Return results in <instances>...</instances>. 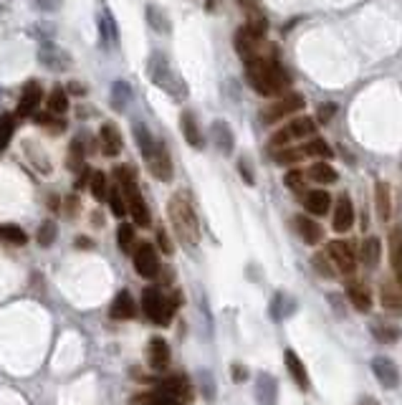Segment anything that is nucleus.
Instances as JSON below:
<instances>
[{"mask_svg":"<svg viewBox=\"0 0 402 405\" xmlns=\"http://www.w3.org/2000/svg\"><path fill=\"white\" fill-rule=\"evenodd\" d=\"M243 66H246V79L251 89L259 92L261 97L278 99L288 89V74L273 53H256V56L246 58Z\"/></svg>","mask_w":402,"mask_h":405,"instance_id":"f257e3e1","label":"nucleus"},{"mask_svg":"<svg viewBox=\"0 0 402 405\" xmlns=\"http://www.w3.org/2000/svg\"><path fill=\"white\" fill-rule=\"evenodd\" d=\"M167 213H170V220H173V228L180 241L185 246H197V241H200V223H197L195 208H192L190 198L185 193L173 195L170 202H167Z\"/></svg>","mask_w":402,"mask_h":405,"instance_id":"f03ea898","label":"nucleus"},{"mask_svg":"<svg viewBox=\"0 0 402 405\" xmlns=\"http://www.w3.org/2000/svg\"><path fill=\"white\" fill-rule=\"evenodd\" d=\"M114 178L116 183H119V190L126 200V213L132 215L134 226L147 228L152 218H150V208H147V202H144L142 198V190H139L137 185V173H134L129 165H119V168L114 170Z\"/></svg>","mask_w":402,"mask_h":405,"instance_id":"7ed1b4c3","label":"nucleus"},{"mask_svg":"<svg viewBox=\"0 0 402 405\" xmlns=\"http://www.w3.org/2000/svg\"><path fill=\"white\" fill-rule=\"evenodd\" d=\"M147 74L150 79L155 81L157 87L165 89L167 94H173L175 99H183L185 97V84L173 69H170V61H167L165 53L155 51L150 58H147Z\"/></svg>","mask_w":402,"mask_h":405,"instance_id":"20e7f679","label":"nucleus"},{"mask_svg":"<svg viewBox=\"0 0 402 405\" xmlns=\"http://www.w3.org/2000/svg\"><path fill=\"white\" fill-rule=\"evenodd\" d=\"M142 309L150 322L160 324V327H167V324L173 322L175 299H167L160 286H147V289L142 291Z\"/></svg>","mask_w":402,"mask_h":405,"instance_id":"39448f33","label":"nucleus"},{"mask_svg":"<svg viewBox=\"0 0 402 405\" xmlns=\"http://www.w3.org/2000/svg\"><path fill=\"white\" fill-rule=\"evenodd\" d=\"M314 132H316V122L311 119V117H296V119H291L286 127H281L268 139V147H271V152L281 150V147H288L291 142H296V139L311 137Z\"/></svg>","mask_w":402,"mask_h":405,"instance_id":"423d86ee","label":"nucleus"},{"mask_svg":"<svg viewBox=\"0 0 402 405\" xmlns=\"http://www.w3.org/2000/svg\"><path fill=\"white\" fill-rule=\"evenodd\" d=\"M304 97L301 94H286V97H278L276 102H271L268 107L261 109V122L264 124H276V122L286 119L288 114H296L299 109H304Z\"/></svg>","mask_w":402,"mask_h":405,"instance_id":"0eeeda50","label":"nucleus"},{"mask_svg":"<svg viewBox=\"0 0 402 405\" xmlns=\"http://www.w3.org/2000/svg\"><path fill=\"white\" fill-rule=\"evenodd\" d=\"M142 157L144 162H147L150 173L155 175L157 180H162V183H170V180H173V160H170V152H167L162 139H157L155 145H152V150L144 152Z\"/></svg>","mask_w":402,"mask_h":405,"instance_id":"6e6552de","label":"nucleus"},{"mask_svg":"<svg viewBox=\"0 0 402 405\" xmlns=\"http://www.w3.org/2000/svg\"><path fill=\"white\" fill-rule=\"evenodd\" d=\"M327 259L339 274H352L357 269V251L349 241H332L327 243Z\"/></svg>","mask_w":402,"mask_h":405,"instance_id":"1a4fd4ad","label":"nucleus"},{"mask_svg":"<svg viewBox=\"0 0 402 405\" xmlns=\"http://www.w3.org/2000/svg\"><path fill=\"white\" fill-rule=\"evenodd\" d=\"M134 269L144 279H155L160 274V256H157V249L152 243L144 241L134 249Z\"/></svg>","mask_w":402,"mask_h":405,"instance_id":"9d476101","label":"nucleus"},{"mask_svg":"<svg viewBox=\"0 0 402 405\" xmlns=\"http://www.w3.org/2000/svg\"><path fill=\"white\" fill-rule=\"evenodd\" d=\"M40 102H43V89L36 79L26 81L21 99H18V109H16V119H26V117H36Z\"/></svg>","mask_w":402,"mask_h":405,"instance_id":"9b49d317","label":"nucleus"},{"mask_svg":"<svg viewBox=\"0 0 402 405\" xmlns=\"http://www.w3.org/2000/svg\"><path fill=\"white\" fill-rule=\"evenodd\" d=\"M38 61L40 66H46V69L51 71H66L71 66V56L63 48H58L56 43H51V40H46L43 46L38 48Z\"/></svg>","mask_w":402,"mask_h":405,"instance_id":"f8f14e48","label":"nucleus"},{"mask_svg":"<svg viewBox=\"0 0 402 405\" xmlns=\"http://www.w3.org/2000/svg\"><path fill=\"white\" fill-rule=\"evenodd\" d=\"M372 372L374 377L382 382V388L392 390L400 385V370H397V364L392 362L390 357H385V355H377V357L372 360Z\"/></svg>","mask_w":402,"mask_h":405,"instance_id":"ddd939ff","label":"nucleus"},{"mask_svg":"<svg viewBox=\"0 0 402 405\" xmlns=\"http://www.w3.org/2000/svg\"><path fill=\"white\" fill-rule=\"evenodd\" d=\"M99 40H102L104 48H116L119 46V26H116L114 16H112L109 8H102L99 11Z\"/></svg>","mask_w":402,"mask_h":405,"instance_id":"4468645a","label":"nucleus"},{"mask_svg":"<svg viewBox=\"0 0 402 405\" xmlns=\"http://www.w3.org/2000/svg\"><path fill=\"white\" fill-rule=\"evenodd\" d=\"M99 147H102V152L107 157H116L121 152V147H124V139H121V132H119V127H116L114 122H107V124H102V129H99Z\"/></svg>","mask_w":402,"mask_h":405,"instance_id":"2eb2a0df","label":"nucleus"},{"mask_svg":"<svg viewBox=\"0 0 402 405\" xmlns=\"http://www.w3.org/2000/svg\"><path fill=\"white\" fill-rule=\"evenodd\" d=\"M332 226L337 233H347L352 226H354V208H352L349 195L337 198V205H334V215H332Z\"/></svg>","mask_w":402,"mask_h":405,"instance_id":"dca6fc26","label":"nucleus"},{"mask_svg":"<svg viewBox=\"0 0 402 405\" xmlns=\"http://www.w3.org/2000/svg\"><path fill=\"white\" fill-rule=\"evenodd\" d=\"M347 299L357 312L367 314L372 309V291L364 281H349L347 284Z\"/></svg>","mask_w":402,"mask_h":405,"instance_id":"f3484780","label":"nucleus"},{"mask_svg":"<svg viewBox=\"0 0 402 405\" xmlns=\"http://www.w3.org/2000/svg\"><path fill=\"white\" fill-rule=\"evenodd\" d=\"M160 393L170 395V398H178V400H190L192 398V385L185 375H170L165 380H160Z\"/></svg>","mask_w":402,"mask_h":405,"instance_id":"a211bd4d","label":"nucleus"},{"mask_svg":"<svg viewBox=\"0 0 402 405\" xmlns=\"http://www.w3.org/2000/svg\"><path fill=\"white\" fill-rule=\"evenodd\" d=\"M147 362H150L152 370L162 372L170 367V345H167L162 337H152L150 347H147Z\"/></svg>","mask_w":402,"mask_h":405,"instance_id":"6ab92c4d","label":"nucleus"},{"mask_svg":"<svg viewBox=\"0 0 402 405\" xmlns=\"http://www.w3.org/2000/svg\"><path fill=\"white\" fill-rule=\"evenodd\" d=\"M256 400L261 405H276L278 403V382L268 372H261L256 377Z\"/></svg>","mask_w":402,"mask_h":405,"instance_id":"aec40b11","label":"nucleus"},{"mask_svg":"<svg viewBox=\"0 0 402 405\" xmlns=\"http://www.w3.org/2000/svg\"><path fill=\"white\" fill-rule=\"evenodd\" d=\"M283 362H286V370H288V375L293 377V382H296L301 390H309L311 388L309 372H306V367H304V362H301L299 355L293 352V350H286V352H283Z\"/></svg>","mask_w":402,"mask_h":405,"instance_id":"412c9836","label":"nucleus"},{"mask_svg":"<svg viewBox=\"0 0 402 405\" xmlns=\"http://www.w3.org/2000/svg\"><path fill=\"white\" fill-rule=\"evenodd\" d=\"M180 127H183V134H185V139H188V145L195 147V150H202L205 137H202V129H200V124H197V117L192 114V112H183V117H180Z\"/></svg>","mask_w":402,"mask_h":405,"instance_id":"4be33fe9","label":"nucleus"},{"mask_svg":"<svg viewBox=\"0 0 402 405\" xmlns=\"http://www.w3.org/2000/svg\"><path fill=\"white\" fill-rule=\"evenodd\" d=\"M293 226H296V233H299V236L304 238V243H309V246H316V243H322L324 231H322V226H319V223H316L314 218H309V215H296Z\"/></svg>","mask_w":402,"mask_h":405,"instance_id":"5701e85b","label":"nucleus"},{"mask_svg":"<svg viewBox=\"0 0 402 405\" xmlns=\"http://www.w3.org/2000/svg\"><path fill=\"white\" fill-rule=\"evenodd\" d=\"M304 208L309 210L311 215H324L332 208V195L322 188H314V190L304 193Z\"/></svg>","mask_w":402,"mask_h":405,"instance_id":"b1692460","label":"nucleus"},{"mask_svg":"<svg viewBox=\"0 0 402 405\" xmlns=\"http://www.w3.org/2000/svg\"><path fill=\"white\" fill-rule=\"evenodd\" d=\"M379 301L390 314H402V286L400 284L385 281L379 289Z\"/></svg>","mask_w":402,"mask_h":405,"instance_id":"393cba45","label":"nucleus"},{"mask_svg":"<svg viewBox=\"0 0 402 405\" xmlns=\"http://www.w3.org/2000/svg\"><path fill=\"white\" fill-rule=\"evenodd\" d=\"M134 314H137V307H134L132 294H129V291H119V294L114 296V301H112L109 317L112 319H132Z\"/></svg>","mask_w":402,"mask_h":405,"instance_id":"a878e982","label":"nucleus"},{"mask_svg":"<svg viewBox=\"0 0 402 405\" xmlns=\"http://www.w3.org/2000/svg\"><path fill=\"white\" fill-rule=\"evenodd\" d=\"M374 208H377V215L382 220H390L392 215V193L390 185L379 180L377 185H374Z\"/></svg>","mask_w":402,"mask_h":405,"instance_id":"bb28decb","label":"nucleus"},{"mask_svg":"<svg viewBox=\"0 0 402 405\" xmlns=\"http://www.w3.org/2000/svg\"><path fill=\"white\" fill-rule=\"evenodd\" d=\"M390 264L395 271L397 284L402 286V228L390 233Z\"/></svg>","mask_w":402,"mask_h":405,"instance_id":"cd10ccee","label":"nucleus"},{"mask_svg":"<svg viewBox=\"0 0 402 405\" xmlns=\"http://www.w3.org/2000/svg\"><path fill=\"white\" fill-rule=\"evenodd\" d=\"M210 134H213V142H215V147H218L220 152H225V155H230V152H233V132H230V127L225 124L223 119L213 122Z\"/></svg>","mask_w":402,"mask_h":405,"instance_id":"c85d7f7f","label":"nucleus"},{"mask_svg":"<svg viewBox=\"0 0 402 405\" xmlns=\"http://www.w3.org/2000/svg\"><path fill=\"white\" fill-rule=\"evenodd\" d=\"M306 175H309V180L319 183V185H332V183H337V170L324 160H316L314 165L306 170Z\"/></svg>","mask_w":402,"mask_h":405,"instance_id":"c756f323","label":"nucleus"},{"mask_svg":"<svg viewBox=\"0 0 402 405\" xmlns=\"http://www.w3.org/2000/svg\"><path fill=\"white\" fill-rule=\"evenodd\" d=\"M66 168L81 173L87 168V147H84V137H76L69 147V157H66Z\"/></svg>","mask_w":402,"mask_h":405,"instance_id":"7c9ffc66","label":"nucleus"},{"mask_svg":"<svg viewBox=\"0 0 402 405\" xmlns=\"http://www.w3.org/2000/svg\"><path fill=\"white\" fill-rule=\"evenodd\" d=\"M112 107H114L116 112H124L126 109V104L132 102V97H134V92H132V87L126 84L124 79H119V81H114L112 84Z\"/></svg>","mask_w":402,"mask_h":405,"instance_id":"2f4dec72","label":"nucleus"},{"mask_svg":"<svg viewBox=\"0 0 402 405\" xmlns=\"http://www.w3.org/2000/svg\"><path fill=\"white\" fill-rule=\"evenodd\" d=\"M379 256H382V246H379V238L369 236L362 241V249H359V259L367 269H374L379 264Z\"/></svg>","mask_w":402,"mask_h":405,"instance_id":"473e14b6","label":"nucleus"},{"mask_svg":"<svg viewBox=\"0 0 402 405\" xmlns=\"http://www.w3.org/2000/svg\"><path fill=\"white\" fill-rule=\"evenodd\" d=\"M46 109L51 112L53 117H61V114H66V112H69V94H66V89L56 87L51 94H48Z\"/></svg>","mask_w":402,"mask_h":405,"instance_id":"72a5a7b5","label":"nucleus"},{"mask_svg":"<svg viewBox=\"0 0 402 405\" xmlns=\"http://www.w3.org/2000/svg\"><path fill=\"white\" fill-rule=\"evenodd\" d=\"M296 309V301L288 299L283 291H278L276 296H273V301H271V319H276V322H281L283 317H288V314Z\"/></svg>","mask_w":402,"mask_h":405,"instance_id":"f704fd0d","label":"nucleus"},{"mask_svg":"<svg viewBox=\"0 0 402 405\" xmlns=\"http://www.w3.org/2000/svg\"><path fill=\"white\" fill-rule=\"evenodd\" d=\"M144 18H147V23H150L157 33H170V18H167V13L162 11L160 6H147Z\"/></svg>","mask_w":402,"mask_h":405,"instance_id":"c9c22d12","label":"nucleus"},{"mask_svg":"<svg viewBox=\"0 0 402 405\" xmlns=\"http://www.w3.org/2000/svg\"><path fill=\"white\" fill-rule=\"evenodd\" d=\"M372 337L382 345H392L402 337V332L397 330L395 324H387V322H374L372 324Z\"/></svg>","mask_w":402,"mask_h":405,"instance_id":"e433bc0d","label":"nucleus"},{"mask_svg":"<svg viewBox=\"0 0 402 405\" xmlns=\"http://www.w3.org/2000/svg\"><path fill=\"white\" fill-rule=\"evenodd\" d=\"M304 155L306 157H319V160H329L332 157V147L327 145V139L322 137H311L309 142H304Z\"/></svg>","mask_w":402,"mask_h":405,"instance_id":"4c0bfd02","label":"nucleus"},{"mask_svg":"<svg viewBox=\"0 0 402 405\" xmlns=\"http://www.w3.org/2000/svg\"><path fill=\"white\" fill-rule=\"evenodd\" d=\"M0 238L6 243H13V246H26V241H28L26 231L21 226H16V223H3L0 226Z\"/></svg>","mask_w":402,"mask_h":405,"instance_id":"58836bf2","label":"nucleus"},{"mask_svg":"<svg viewBox=\"0 0 402 405\" xmlns=\"http://www.w3.org/2000/svg\"><path fill=\"white\" fill-rule=\"evenodd\" d=\"M304 147H281V150H273V160L278 165H296V162L304 160Z\"/></svg>","mask_w":402,"mask_h":405,"instance_id":"ea45409f","label":"nucleus"},{"mask_svg":"<svg viewBox=\"0 0 402 405\" xmlns=\"http://www.w3.org/2000/svg\"><path fill=\"white\" fill-rule=\"evenodd\" d=\"M13 134H16V114H3L0 117V152L11 145Z\"/></svg>","mask_w":402,"mask_h":405,"instance_id":"a19ab883","label":"nucleus"},{"mask_svg":"<svg viewBox=\"0 0 402 405\" xmlns=\"http://www.w3.org/2000/svg\"><path fill=\"white\" fill-rule=\"evenodd\" d=\"M139 405H185L183 400L170 398V395L160 393V390H152V393H144L142 398H137Z\"/></svg>","mask_w":402,"mask_h":405,"instance_id":"79ce46f5","label":"nucleus"},{"mask_svg":"<svg viewBox=\"0 0 402 405\" xmlns=\"http://www.w3.org/2000/svg\"><path fill=\"white\" fill-rule=\"evenodd\" d=\"M134 223H121L119 228H116V243H119V249L124 251H132V246H134Z\"/></svg>","mask_w":402,"mask_h":405,"instance_id":"37998d69","label":"nucleus"},{"mask_svg":"<svg viewBox=\"0 0 402 405\" xmlns=\"http://www.w3.org/2000/svg\"><path fill=\"white\" fill-rule=\"evenodd\" d=\"M134 139H137L139 152H142V155H144V152H150V150H152V145H155V142H157V139L152 137L150 129L144 127V124H139V122H137V124H134Z\"/></svg>","mask_w":402,"mask_h":405,"instance_id":"c03bdc74","label":"nucleus"},{"mask_svg":"<svg viewBox=\"0 0 402 405\" xmlns=\"http://www.w3.org/2000/svg\"><path fill=\"white\" fill-rule=\"evenodd\" d=\"M107 200H109V205H112V213H114L116 218H124V215H126V200H124V195H121L119 185L109 188V195H107Z\"/></svg>","mask_w":402,"mask_h":405,"instance_id":"a18cd8bd","label":"nucleus"},{"mask_svg":"<svg viewBox=\"0 0 402 405\" xmlns=\"http://www.w3.org/2000/svg\"><path fill=\"white\" fill-rule=\"evenodd\" d=\"M89 188H92V195L97 198L99 202H104V200H107V195H109V188H107V175H104V173H94Z\"/></svg>","mask_w":402,"mask_h":405,"instance_id":"49530a36","label":"nucleus"},{"mask_svg":"<svg viewBox=\"0 0 402 405\" xmlns=\"http://www.w3.org/2000/svg\"><path fill=\"white\" fill-rule=\"evenodd\" d=\"M56 236H58V228H56V223L53 220H48V223H40V228H38V233H36V241L46 249V246H51L53 241H56Z\"/></svg>","mask_w":402,"mask_h":405,"instance_id":"de8ad7c7","label":"nucleus"},{"mask_svg":"<svg viewBox=\"0 0 402 405\" xmlns=\"http://www.w3.org/2000/svg\"><path fill=\"white\" fill-rule=\"evenodd\" d=\"M283 183H286V188L291 193H296V195L304 198V173H301V170H288L286 178H283Z\"/></svg>","mask_w":402,"mask_h":405,"instance_id":"09e8293b","label":"nucleus"},{"mask_svg":"<svg viewBox=\"0 0 402 405\" xmlns=\"http://www.w3.org/2000/svg\"><path fill=\"white\" fill-rule=\"evenodd\" d=\"M311 264L316 266V271L322 274V276H327V279H332V276H337V271H332V264H329V259H327V254H314L311 256Z\"/></svg>","mask_w":402,"mask_h":405,"instance_id":"8fccbe9b","label":"nucleus"},{"mask_svg":"<svg viewBox=\"0 0 402 405\" xmlns=\"http://www.w3.org/2000/svg\"><path fill=\"white\" fill-rule=\"evenodd\" d=\"M36 124H38V127H48L51 132H61L63 129V122L58 119V117H53L51 112H46V114H36Z\"/></svg>","mask_w":402,"mask_h":405,"instance_id":"3c124183","label":"nucleus"},{"mask_svg":"<svg viewBox=\"0 0 402 405\" xmlns=\"http://www.w3.org/2000/svg\"><path fill=\"white\" fill-rule=\"evenodd\" d=\"M36 6H38L43 13H56L58 8L63 6V0H36Z\"/></svg>","mask_w":402,"mask_h":405,"instance_id":"603ef678","label":"nucleus"},{"mask_svg":"<svg viewBox=\"0 0 402 405\" xmlns=\"http://www.w3.org/2000/svg\"><path fill=\"white\" fill-rule=\"evenodd\" d=\"M92 170H89V165H87V168H84V170H81V173H79V178H76V190H81V188H84V185H89V183H92Z\"/></svg>","mask_w":402,"mask_h":405,"instance_id":"864d4df0","label":"nucleus"},{"mask_svg":"<svg viewBox=\"0 0 402 405\" xmlns=\"http://www.w3.org/2000/svg\"><path fill=\"white\" fill-rule=\"evenodd\" d=\"M157 241H160V249L165 251V254H173V243H170V238H167V233L162 231H157Z\"/></svg>","mask_w":402,"mask_h":405,"instance_id":"5fc2aeb1","label":"nucleus"},{"mask_svg":"<svg viewBox=\"0 0 402 405\" xmlns=\"http://www.w3.org/2000/svg\"><path fill=\"white\" fill-rule=\"evenodd\" d=\"M246 377H248L246 367H243V364H233V380H236V382H243Z\"/></svg>","mask_w":402,"mask_h":405,"instance_id":"6e6d98bb","label":"nucleus"},{"mask_svg":"<svg viewBox=\"0 0 402 405\" xmlns=\"http://www.w3.org/2000/svg\"><path fill=\"white\" fill-rule=\"evenodd\" d=\"M66 208H69V215H76V213H79V200H76L74 195L66 198Z\"/></svg>","mask_w":402,"mask_h":405,"instance_id":"4d7b16f0","label":"nucleus"},{"mask_svg":"<svg viewBox=\"0 0 402 405\" xmlns=\"http://www.w3.org/2000/svg\"><path fill=\"white\" fill-rule=\"evenodd\" d=\"M241 175L246 178V183L248 185H253V175L248 173V165H246V160H241Z\"/></svg>","mask_w":402,"mask_h":405,"instance_id":"13d9d810","label":"nucleus"},{"mask_svg":"<svg viewBox=\"0 0 402 405\" xmlns=\"http://www.w3.org/2000/svg\"><path fill=\"white\" fill-rule=\"evenodd\" d=\"M76 246H79V249H89V246H92V238L79 236V238H76Z\"/></svg>","mask_w":402,"mask_h":405,"instance_id":"bf43d9fd","label":"nucleus"},{"mask_svg":"<svg viewBox=\"0 0 402 405\" xmlns=\"http://www.w3.org/2000/svg\"><path fill=\"white\" fill-rule=\"evenodd\" d=\"M332 112H334V104H324V109H322V122H327L329 117H332Z\"/></svg>","mask_w":402,"mask_h":405,"instance_id":"052dcab7","label":"nucleus"},{"mask_svg":"<svg viewBox=\"0 0 402 405\" xmlns=\"http://www.w3.org/2000/svg\"><path fill=\"white\" fill-rule=\"evenodd\" d=\"M357 405H379V403H377V400H374V398H362Z\"/></svg>","mask_w":402,"mask_h":405,"instance_id":"680f3d73","label":"nucleus"},{"mask_svg":"<svg viewBox=\"0 0 402 405\" xmlns=\"http://www.w3.org/2000/svg\"><path fill=\"white\" fill-rule=\"evenodd\" d=\"M215 8V0H205V11H213Z\"/></svg>","mask_w":402,"mask_h":405,"instance_id":"e2e57ef3","label":"nucleus"},{"mask_svg":"<svg viewBox=\"0 0 402 405\" xmlns=\"http://www.w3.org/2000/svg\"><path fill=\"white\" fill-rule=\"evenodd\" d=\"M92 220H94V223H97V226H102V215H99V213H94V215H92Z\"/></svg>","mask_w":402,"mask_h":405,"instance_id":"0e129e2a","label":"nucleus"},{"mask_svg":"<svg viewBox=\"0 0 402 405\" xmlns=\"http://www.w3.org/2000/svg\"><path fill=\"white\" fill-rule=\"evenodd\" d=\"M0 102H3V89H0Z\"/></svg>","mask_w":402,"mask_h":405,"instance_id":"69168bd1","label":"nucleus"}]
</instances>
